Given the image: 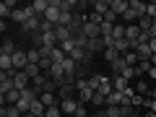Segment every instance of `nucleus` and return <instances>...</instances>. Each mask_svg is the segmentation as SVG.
I'll list each match as a JSON object with an SVG mask.
<instances>
[{
  "label": "nucleus",
  "mask_w": 156,
  "mask_h": 117,
  "mask_svg": "<svg viewBox=\"0 0 156 117\" xmlns=\"http://www.w3.org/2000/svg\"><path fill=\"white\" fill-rule=\"evenodd\" d=\"M34 16H37V13H34V8L26 5V8H16V11H13V16H11V21H16L18 26H23V23H26L29 18H34Z\"/></svg>",
  "instance_id": "1"
},
{
  "label": "nucleus",
  "mask_w": 156,
  "mask_h": 117,
  "mask_svg": "<svg viewBox=\"0 0 156 117\" xmlns=\"http://www.w3.org/2000/svg\"><path fill=\"white\" fill-rule=\"evenodd\" d=\"M60 0H50V8H47V13H44V21H50V23H60Z\"/></svg>",
  "instance_id": "2"
},
{
  "label": "nucleus",
  "mask_w": 156,
  "mask_h": 117,
  "mask_svg": "<svg viewBox=\"0 0 156 117\" xmlns=\"http://www.w3.org/2000/svg\"><path fill=\"white\" fill-rule=\"evenodd\" d=\"M26 65H29L26 50H18L16 55H13V70H26Z\"/></svg>",
  "instance_id": "3"
},
{
  "label": "nucleus",
  "mask_w": 156,
  "mask_h": 117,
  "mask_svg": "<svg viewBox=\"0 0 156 117\" xmlns=\"http://www.w3.org/2000/svg\"><path fill=\"white\" fill-rule=\"evenodd\" d=\"M13 83H16V89H18V91H26L29 86H31V78H29L23 70H18L16 76H13Z\"/></svg>",
  "instance_id": "4"
},
{
  "label": "nucleus",
  "mask_w": 156,
  "mask_h": 117,
  "mask_svg": "<svg viewBox=\"0 0 156 117\" xmlns=\"http://www.w3.org/2000/svg\"><path fill=\"white\" fill-rule=\"evenodd\" d=\"M60 109H62V115L73 117V115L78 112V99L73 96V99H65V101H60Z\"/></svg>",
  "instance_id": "5"
},
{
  "label": "nucleus",
  "mask_w": 156,
  "mask_h": 117,
  "mask_svg": "<svg viewBox=\"0 0 156 117\" xmlns=\"http://www.w3.org/2000/svg\"><path fill=\"white\" fill-rule=\"evenodd\" d=\"M81 31L86 34V39H99V37H101V29H99V23H91V21H86V26L81 29Z\"/></svg>",
  "instance_id": "6"
},
{
  "label": "nucleus",
  "mask_w": 156,
  "mask_h": 117,
  "mask_svg": "<svg viewBox=\"0 0 156 117\" xmlns=\"http://www.w3.org/2000/svg\"><path fill=\"white\" fill-rule=\"evenodd\" d=\"M107 50V44H104V39H89V44H86V52L89 55H94V52H104Z\"/></svg>",
  "instance_id": "7"
},
{
  "label": "nucleus",
  "mask_w": 156,
  "mask_h": 117,
  "mask_svg": "<svg viewBox=\"0 0 156 117\" xmlns=\"http://www.w3.org/2000/svg\"><path fill=\"white\" fill-rule=\"evenodd\" d=\"M0 101H3V107H8V104H18V101H21V91H18V89L8 91V94L0 96Z\"/></svg>",
  "instance_id": "8"
},
{
  "label": "nucleus",
  "mask_w": 156,
  "mask_h": 117,
  "mask_svg": "<svg viewBox=\"0 0 156 117\" xmlns=\"http://www.w3.org/2000/svg\"><path fill=\"white\" fill-rule=\"evenodd\" d=\"M13 11H16V0H3V3H0V16H3V21L11 18Z\"/></svg>",
  "instance_id": "9"
},
{
  "label": "nucleus",
  "mask_w": 156,
  "mask_h": 117,
  "mask_svg": "<svg viewBox=\"0 0 156 117\" xmlns=\"http://www.w3.org/2000/svg\"><path fill=\"white\" fill-rule=\"evenodd\" d=\"M91 8H94V13H99V16H107V13L112 11V3H107V0H94Z\"/></svg>",
  "instance_id": "10"
},
{
  "label": "nucleus",
  "mask_w": 156,
  "mask_h": 117,
  "mask_svg": "<svg viewBox=\"0 0 156 117\" xmlns=\"http://www.w3.org/2000/svg\"><path fill=\"white\" fill-rule=\"evenodd\" d=\"M16 89V83H13V78L8 76V73H0V91L3 94H8V91Z\"/></svg>",
  "instance_id": "11"
},
{
  "label": "nucleus",
  "mask_w": 156,
  "mask_h": 117,
  "mask_svg": "<svg viewBox=\"0 0 156 117\" xmlns=\"http://www.w3.org/2000/svg\"><path fill=\"white\" fill-rule=\"evenodd\" d=\"M109 68H112V76H122V73L128 70L130 65H128V62H125V57H120V60H115V62H112Z\"/></svg>",
  "instance_id": "12"
},
{
  "label": "nucleus",
  "mask_w": 156,
  "mask_h": 117,
  "mask_svg": "<svg viewBox=\"0 0 156 117\" xmlns=\"http://www.w3.org/2000/svg\"><path fill=\"white\" fill-rule=\"evenodd\" d=\"M86 81H89V89H91V91H99V86L104 83V76H101V73H91Z\"/></svg>",
  "instance_id": "13"
},
{
  "label": "nucleus",
  "mask_w": 156,
  "mask_h": 117,
  "mask_svg": "<svg viewBox=\"0 0 156 117\" xmlns=\"http://www.w3.org/2000/svg\"><path fill=\"white\" fill-rule=\"evenodd\" d=\"M73 91H76V86H73V83H68V86H60V89H57V99H60V101H65V99H73Z\"/></svg>",
  "instance_id": "14"
},
{
  "label": "nucleus",
  "mask_w": 156,
  "mask_h": 117,
  "mask_svg": "<svg viewBox=\"0 0 156 117\" xmlns=\"http://www.w3.org/2000/svg\"><path fill=\"white\" fill-rule=\"evenodd\" d=\"M128 8H130V3H128V0H112V11H115L120 18L125 16V11H128Z\"/></svg>",
  "instance_id": "15"
},
{
  "label": "nucleus",
  "mask_w": 156,
  "mask_h": 117,
  "mask_svg": "<svg viewBox=\"0 0 156 117\" xmlns=\"http://www.w3.org/2000/svg\"><path fill=\"white\" fill-rule=\"evenodd\" d=\"M0 117H23V112L18 109L16 104H8V107H3V109H0Z\"/></svg>",
  "instance_id": "16"
},
{
  "label": "nucleus",
  "mask_w": 156,
  "mask_h": 117,
  "mask_svg": "<svg viewBox=\"0 0 156 117\" xmlns=\"http://www.w3.org/2000/svg\"><path fill=\"white\" fill-rule=\"evenodd\" d=\"M31 8H34V13H37V16H42V18H44L47 8H50V0H34V3H31Z\"/></svg>",
  "instance_id": "17"
},
{
  "label": "nucleus",
  "mask_w": 156,
  "mask_h": 117,
  "mask_svg": "<svg viewBox=\"0 0 156 117\" xmlns=\"http://www.w3.org/2000/svg\"><path fill=\"white\" fill-rule=\"evenodd\" d=\"M16 44H13V39H3V44H0V55H16Z\"/></svg>",
  "instance_id": "18"
},
{
  "label": "nucleus",
  "mask_w": 156,
  "mask_h": 117,
  "mask_svg": "<svg viewBox=\"0 0 156 117\" xmlns=\"http://www.w3.org/2000/svg\"><path fill=\"white\" fill-rule=\"evenodd\" d=\"M135 55H138V60H151L154 52H151L148 44H138V47H135Z\"/></svg>",
  "instance_id": "19"
},
{
  "label": "nucleus",
  "mask_w": 156,
  "mask_h": 117,
  "mask_svg": "<svg viewBox=\"0 0 156 117\" xmlns=\"http://www.w3.org/2000/svg\"><path fill=\"white\" fill-rule=\"evenodd\" d=\"M39 99H42V104H44V107H55V104H60L57 94H50V91H44V94L39 96Z\"/></svg>",
  "instance_id": "20"
},
{
  "label": "nucleus",
  "mask_w": 156,
  "mask_h": 117,
  "mask_svg": "<svg viewBox=\"0 0 156 117\" xmlns=\"http://www.w3.org/2000/svg\"><path fill=\"white\" fill-rule=\"evenodd\" d=\"M29 112H31L34 117H44V112H47V107L42 104V99H37V101H31V109H29Z\"/></svg>",
  "instance_id": "21"
},
{
  "label": "nucleus",
  "mask_w": 156,
  "mask_h": 117,
  "mask_svg": "<svg viewBox=\"0 0 156 117\" xmlns=\"http://www.w3.org/2000/svg\"><path fill=\"white\" fill-rule=\"evenodd\" d=\"M135 94H140V96H151V91H148V81L138 78V83H135Z\"/></svg>",
  "instance_id": "22"
},
{
  "label": "nucleus",
  "mask_w": 156,
  "mask_h": 117,
  "mask_svg": "<svg viewBox=\"0 0 156 117\" xmlns=\"http://www.w3.org/2000/svg\"><path fill=\"white\" fill-rule=\"evenodd\" d=\"M104 60L109 62V65H112L115 60H120V52L115 50V44H112V47H107V50H104Z\"/></svg>",
  "instance_id": "23"
},
{
  "label": "nucleus",
  "mask_w": 156,
  "mask_h": 117,
  "mask_svg": "<svg viewBox=\"0 0 156 117\" xmlns=\"http://www.w3.org/2000/svg\"><path fill=\"white\" fill-rule=\"evenodd\" d=\"M112 91H115V86H112V78H107V76H104V83L99 86V94H101V96H109Z\"/></svg>",
  "instance_id": "24"
},
{
  "label": "nucleus",
  "mask_w": 156,
  "mask_h": 117,
  "mask_svg": "<svg viewBox=\"0 0 156 117\" xmlns=\"http://www.w3.org/2000/svg\"><path fill=\"white\" fill-rule=\"evenodd\" d=\"M23 73H26V76H29V78L34 81V78H39V76H42V68H39V65H34V62H29V65H26V70H23Z\"/></svg>",
  "instance_id": "25"
},
{
  "label": "nucleus",
  "mask_w": 156,
  "mask_h": 117,
  "mask_svg": "<svg viewBox=\"0 0 156 117\" xmlns=\"http://www.w3.org/2000/svg\"><path fill=\"white\" fill-rule=\"evenodd\" d=\"M70 23H73V11H62V13H60V23H57V26H68V29H70Z\"/></svg>",
  "instance_id": "26"
},
{
  "label": "nucleus",
  "mask_w": 156,
  "mask_h": 117,
  "mask_svg": "<svg viewBox=\"0 0 156 117\" xmlns=\"http://www.w3.org/2000/svg\"><path fill=\"white\" fill-rule=\"evenodd\" d=\"M112 39H125V23H115V29H112Z\"/></svg>",
  "instance_id": "27"
},
{
  "label": "nucleus",
  "mask_w": 156,
  "mask_h": 117,
  "mask_svg": "<svg viewBox=\"0 0 156 117\" xmlns=\"http://www.w3.org/2000/svg\"><path fill=\"white\" fill-rule=\"evenodd\" d=\"M26 55H29V62H34V65H39V60H42V55H39V50H37V47H29V50H26Z\"/></svg>",
  "instance_id": "28"
},
{
  "label": "nucleus",
  "mask_w": 156,
  "mask_h": 117,
  "mask_svg": "<svg viewBox=\"0 0 156 117\" xmlns=\"http://www.w3.org/2000/svg\"><path fill=\"white\" fill-rule=\"evenodd\" d=\"M50 57H52V62H62V60H65L68 55H65V52L60 50V47H52V55H50Z\"/></svg>",
  "instance_id": "29"
},
{
  "label": "nucleus",
  "mask_w": 156,
  "mask_h": 117,
  "mask_svg": "<svg viewBox=\"0 0 156 117\" xmlns=\"http://www.w3.org/2000/svg\"><path fill=\"white\" fill-rule=\"evenodd\" d=\"M91 104H94V107H101V109H104V107H107V96H101L99 91H96L94 99H91Z\"/></svg>",
  "instance_id": "30"
},
{
  "label": "nucleus",
  "mask_w": 156,
  "mask_h": 117,
  "mask_svg": "<svg viewBox=\"0 0 156 117\" xmlns=\"http://www.w3.org/2000/svg\"><path fill=\"white\" fill-rule=\"evenodd\" d=\"M44 117H62V109H60V104H55V107H47Z\"/></svg>",
  "instance_id": "31"
},
{
  "label": "nucleus",
  "mask_w": 156,
  "mask_h": 117,
  "mask_svg": "<svg viewBox=\"0 0 156 117\" xmlns=\"http://www.w3.org/2000/svg\"><path fill=\"white\" fill-rule=\"evenodd\" d=\"M122 57H125V62H128L130 68H135V65H138V62H140V60H138V55H135V52H128V55H122Z\"/></svg>",
  "instance_id": "32"
},
{
  "label": "nucleus",
  "mask_w": 156,
  "mask_h": 117,
  "mask_svg": "<svg viewBox=\"0 0 156 117\" xmlns=\"http://www.w3.org/2000/svg\"><path fill=\"white\" fill-rule=\"evenodd\" d=\"M146 16H148L151 21H156V3H148V5H146Z\"/></svg>",
  "instance_id": "33"
},
{
  "label": "nucleus",
  "mask_w": 156,
  "mask_h": 117,
  "mask_svg": "<svg viewBox=\"0 0 156 117\" xmlns=\"http://www.w3.org/2000/svg\"><path fill=\"white\" fill-rule=\"evenodd\" d=\"M73 117H91V115L86 112V104H78V112H76Z\"/></svg>",
  "instance_id": "34"
},
{
  "label": "nucleus",
  "mask_w": 156,
  "mask_h": 117,
  "mask_svg": "<svg viewBox=\"0 0 156 117\" xmlns=\"http://www.w3.org/2000/svg\"><path fill=\"white\" fill-rule=\"evenodd\" d=\"M117 18H120V16H117L115 11H109V13H107V16H104V21H109L112 26H115V23H117Z\"/></svg>",
  "instance_id": "35"
},
{
  "label": "nucleus",
  "mask_w": 156,
  "mask_h": 117,
  "mask_svg": "<svg viewBox=\"0 0 156 117\" xmlns=\"http://www.w3.org/2000/svg\"><path fill=\"white\" fill-rule=\"evenodd\" d=\"M143 101H146V96H140V94H135V96H133V107H140Z\"/></svg>",
  "instance_id": "36"
},
{
  "label": "nucleus",
  "mask_w": 156,
  "mask_h": 117,
  "mask_svg": "<svg viewBox=\"0 0 156 117\" xmlns=\"http://www.w3.org/2000/svg\"><path fill=\"white\" fill-rule=\"evenodd\" d=\"M76 8H81V11H83V8H91V3H86V0H78Z\"/></svg>",
  "instance_id": "37"
},
{
  "label": "nucleus",
  "mask_w": 156,
  "mask_h": 117,
  "mask_svg": "<svg viewBox=\"0 0 156 117\" xmlns=\"http://www.w3.org/2000/svg\"><path fill=\"white\" fill-rule=\"evenodd\" d=\"M148 78H151V81L156 83V68H151V70H148Z\"/></svg>",
  "instance_id": "38"
},
{
  "label": "nucleus",
  "mask_w": 156,
  "mask_h": 117,
  "mask_svg": "<svg viewBox=\"0 0 156 117\" xmlns=\"http://www.w3.org/2000/svg\"><path fill=\"white\" fill-rule=\"evenodd\" d=\"M148 47H151V52L156 55V39H151V42H148Z\"/></svg>",
  "instance_id": "39"
},
{
  "label": "nucleus",
  "mask_w": 156,
  "mask_h": 117,
  "mask_svg": "<svg viewBox=\"0 0 156 117\" xmlns=\"http://www.w3.org/2000/svg\"><path fill=\"white\" fill-rule=\"evenodd\" d=\"M148 34H151V39H156V21H154V26H151V31H148Z\"/></svg>",
  "instance_id": "40"
},
{
  "label": "nucleus",
  "mask_w": 156,
  "mask_h": 117,
  "mask_svg": "<svg viewBox=\"0 0 156 117\" xmlns=\"http://www.w3.org/2000/svg\"><path fill=\"white\" fill-rule=\"evenodd\" d=\"M128 117H143V115H140V112H135V109H130V115Z\"/></svg>",
  "instance_id": "41"
},
{
  "label": "nucleus",
  "mask_w": 156,
  "mask_h": 117,
  "mask_svg": "<svg viewBox=\"0 0 156 117\" xmlns=\"http://www.w3.org/2000/svg\"><path fill=\"white\" fill-rule=\"evenodd\" d=\"M143 117H156V112H143Z\"/></svg>",
  "instance_id": "42"
},
{
  "label": "nucleus",
  "mask_w": 156,
  "mask_h": 117,
  "mask_svg": "<svg viewBox=\"0 0 156 117\" xmlns=\"http://www.w3.org/2000/svg\"><path fill=\"white\" fill-rule=\"evenodd\" d=\"M151 99H156V86H154V89H151Z\"/></svg>",
  "instance_id": "43"
},
{
  "label": "nucleus",
  "mask_w": 156,
  "mask_h": 117,
  "mask_svg": "<svg viewBox=\"0 0 156 117\" xmlns=\"http://www.w3.org/2000/svg\"><path fill=\"white\" fill-rule=\"evenodd\" d=\"M91 117H104V115H101V112H94V115H91Z\"/></svg>",
  "instance_id": "44"
},
{
  "label": "nucleus",
  "mask_w": 156,
  "mask_h": 117,
  "mask_svg": "<svg viewBox=\"0 0 156 117\" xmlns=\"http://www.w3.org/2000/svg\"><path fill=\"white\" fill-rule=\"evenodd\" d=\"M23 117H34V115H31V112H26V115H23Z\"/></svg>",
  "instance_id": "45"
}]
</instances>
